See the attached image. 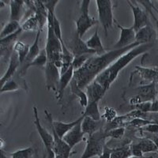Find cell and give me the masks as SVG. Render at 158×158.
Returning <instances> with one entry per match:
<instances>
[{"instance_id":"1","label":"cell","mask_w":158,"mask_h":158,"mask_svg":"<svg viewBox=\"0 0 158 158\" xmlns=\"http://www.w3.org/2000/svg\"><path fill=\"white\" fill-rule=\"evenodd\" d=\"M142 44L135 42L128 47L120 49H111L101 56H92L81 68L74 70V78L81 89H85L88 85L95 80L96 77L106 70L118 58Z\"/></svg>"},{"instance_id":"2","label":"cell","mask_w":158,"mask_h":158,"mask_svg":"<svg viewBox=\"0 0 158 158\" xmlns=\"http://www.w3.org/2000/svg\"><path fill=\"white\" fill-rule=\"evenodd\" d=\"M153 46V42L149 44H142L137 46L135 48L131 49L129 52L120 56L118 59H116L106 70L103 71L101 74H99L96 77L95 80L97 82L100 83L103 88L107 91L111 86V85L115 81V79L117 78L121 70H123L135 58L150 50Z\"/></svg>"},{"instance_id":"3","label":"cell","mask_w":158,"mask_h":158,"mask_svg":"<svg viewBox=\"0 0 158 158\" xmlns=\"http://www.w3.org/2000/svg\"><path fill=\"white\" fill-rule=\"evenodd\" d=\"M108 138L106 131L104 129L97 131L94 135L88 136L86 140V146L81 155V158H92L94 156H100L106 145V139Z\"/></svg>"},{"instance_id":"4","label":"cell","mask_w":158,"mask_h":158,"mask_svg":"<svg viewBox=\"0 0 158 158\" xmlns=\"http://www.w3.org/2000/svg\"><path fill=\"white\" fill-rule=\"evenodd\" d=\"M91 1L89 0H83L81 2L80 5V15L78 18L75 22L76 24V33L79 36V37L82 39L83 36L85 34V32L98 24V21L94 18L89 16V5Z\"/></svg>"},{"instance_id":"5","label":"cell","mask_w":158,"mask_h":158,"mask_svg":"<svg viewBox=\"0 0 158 158\" xmlns=\"http://www.w3.org/2000/svg\"><path fill=\"white\" fill-rule=\"evenodd\" d=\"M99 22L102 25L104 33L108 36V30L113 27V5L110 0H96Z\"/></svg>"},{"instance_id":"6","label":"cell","mask_w":158,"mask_h":158,"mask_svg":"<svg viewBox=\"0 0 158 158\" xmlns=\"http://www.w3.org/2000/svg\"><path fill=\"white\" fill-rule=\"evenodd\" d=\"M32 111H33V117H34V125L44 145L45 149L47 150L48 158H55V153L53 152V146H54L53 135H51L40 123L37 108L34 106L32 108Z\"/></svg>"},{"instance_id":"7","label":"cell","mask_w":158,"mask_h":158,"mask_svg":"<svg viewBox=\"0 0 158 158\" xmlns=\"http://www.w3.org/2000/svg\"><path fill=\"white\" fill-rule=\"evenodd\" d=\"M138 94L130 100L131 105H137L138 104L147 101H154L158 97V90L156 83H149L148 85H140L136 89Z\"/></svg>"},{"instance_id":"8","label":"cell","mask_w":158,"mask_h":158,"mask_svg":"<svg viewBox=\"0 0 158 158\" xmlns=\"http://www.w3.org/2000/svg\"><path fill=\"white\" fill-rule=\"evenodd\" d=\"M45 116H46V119L50 123L51 127H52L55 130L56 133L59 135L61 138H63L65 136V135L68 133L69 131L72 129V128L75 127L78 123L83 120V118L85 117V115H82L81 116L79 117L77 119L73 121L70 123H63V122H59V121H54L53 118H52V114L48 111L47 109L44 110Z\"/></svg>"},{"instance_id":"9","label":"cell","mask_w":158,"mask_h":158,"mask_svg":"<svg viewBox=\"0 0 158 158\" xmlns=\"http://www.w3.org/2000/svg\"><path fill=\"white\" fill-rule=\"evenodd\" d=\"M114 22H115L117 27L120 29V35H119V39L112 47V49L123 48L128 47V46L133 44L134 43L136 42V40H135L136 32L132 26L131 28H125L118 23L116 20H115Z\"/></svg>"},{"instance_id":"10","label":"cell","mask_w":158,"mask_h":158,"mask_svg":"<svg viewBox=\"0 0 158 158\" xmlns=\"http://www.w3.org/2000/svg\"><path fill=\"white\" fill-rule=\"evenodd\" d=\"M60 76L61 73L59 71V69L53 63L48 61L45 67L46 88L48 90H52L57 93Z\"/></svg>"},{"instance_id":"11","label":"cell","mask_w":158,"mask_h":158,"mask_svg":"<svg viewBox=\"0 0 158 158\" xmlns=\"http://www.w3.org/2000/svg\"><path fill=\"white\" fill-rule=\"evenodd\" d=\"M133 3L132 1H127L128 5L130 6V7L131 8V10L133 13L134 17V24L132 25L133 29H135V32L140 30L143 27L149 25V19H148L147 12L144 10L143 9L139 6L137 4V2H134Z\"/></svg>"},{"instance_id":"12","label":"cell","mask_w":158,"mask_h":158,"mask_svg":"<svg viewBox=\"0 0 158 158\" xmlns=\"http://www.w3.org/2000/svg\"><path fill=\"white\" fill-rule=\"evenodd\" d=\"M52 135L54 138V146H53V152L55 153V157L56 158H70L72 154V148L69 146L67 142H65L63 138H61L53 128Z\"/></svg>"},{"instance_id":"13","label":"cell","mask_w":158,"mask_h":158,"mask_svg":"<svg viewBox=\"0 0 158 158\" xmlns=\"http://www.w3.org/2000/svg\"><path fill=\"white\" fill-rule=\"evenodd\" d=\"M81 122L76 125L75 127L72 128L68 133H67L65 135V136L63 137V139L64 140L65 142H67L69 145L70 148H73L77 145L78 143L81 142L82 140H84V132L82 131L81 129Z\"/></svg>"},{"instance_id":"14","label":"cell","mask_w":158,"mask_h":158,"mask_svg":"<svg viewBox=\"0 0 158 158\" xmlns=\"http://www.w3.org/2000/svg\"><path fill=\"white\" fill-rule=\"evenodd\" d=\"M86 94L88 96L89 103V102H97L101 101L104 97V94L106 93V90L103 88L100 83L97 82L96 80L92 81L88 86L85 88Z\"/></svg>"},{"instance_id":"15","label":"cell","mask_w":158,"mask_h":158,"mask_svg":"<svg viewBox=\"0 0 158 158\" xmlns=\"http://www.w3.org/2000/svg\"><path fill=\"white\" fill-rule=\"evenodd\" d=\"M71 52L74 57L80 56H84V55H91V56H95L96 52L93 50L87 47L86 43L83 41L81 38L79 37L78 35L75 32L73 41H72Z\"/></svg>"},{"instance_id":"16","label":"cell","mask_w":158,"mask_h":158,"mask_svg":"<svg viewBox=\"0 0 158 158\" xmlns=\"http://www.w3.org/2000/svg\"><path fill=\"white\" fill-rule=\"evenodd\" d=\"M20 64H21V63H20L18 53L13 50L12 53H11L10 58V63L7 70L6 71L5 74H4V75L1 77V79H0V85H1V87L3 86V85L5 84L6 81H9V80H10V79L12 78L13 76L15 75V74L16 73L17 69L19 67Z\"/></svg>"},{"instance_id":"17","label":"cell","mask_w":158,"mask_h":158,"mask_svg":"<svg viewBox=\"0 0 158 158\" xmlns=\"http://www.w3.org/2000/svg\"><path fill=\"white\" fill-rule=\"evenodd\" d=\"M104 120L101 119L99 121H96L89 116H85L83 118L81 122V129L84 134H87L89 136L94 135L97 131L104 129Z\"/></svg>"},{"instance_id":"18","label":"cell","mask_w":158,"mask_h":158,"mask_svg":"<svg viewBox=\"0 0 158 158\" xmlns=\"http://www.w3.org/2000/svg\"><path fill=\"white\" fill-rule=\"evenodd\" d=\"M156 37V32L149 24L136 32L135 40L140 44H149L153 43Z\"/></svg>"},{"instance_id":"19","label":"cell","mask_w":158,"mask_h":158,"mask_svg":"<svg viewBox=\"0 0 158 158\" xmlns=\"http://www.w3.org/2000/svg\"><path fill=\"white\" fill-rule=\"evenodd\" d=\"M74 69L73 66H70V68L64 72L63 74H61L60 76V79H59V87H58L57 90V98L61 101L63 98V93H64L65 89L67 88L68 85L70 84L72 79L74 78Z\"/></svg>"},{"instance_id":"20","label":"cell","mask_w":158,"mask_h":158,"mask_svg":"<svg viewBox=\"0 0 158 158\" xmlns=\"http://www.w3.org/2000/svg\"><path fill=\"white\" fill-rule=\"evenodd\" d=\"M85 43H86L87 47L94 51V52H95L97 56L104 55L108 52V50L106 48H104V46H103L101 37L99 36L98 29H96L94 35L87 41H85Z\"/></svg>"},{"instance_id":"21","label":"cell","mask_w":158,"mask_h":158,"mask_svg":"<svg viewBox=\"0 0 158 158\" xmlns=\"http://www.w3.org/2000/svg\"><path fill=\"white\" fill-rule=\"evenodd\" d=\"M35 4V16L37 18L40 25V30L43 31V28L46 23H48V10L45 7L43 1L36 0L34 1Z\"/></svg>"},{"instance_id":"22","label":"cell","mask_w":158,"mask_h":158,"mask_svg":"<svg viewBox=\"0 0 158 158\" xmlns=\"http://www.w3.org/2000/svg\"><path fill=\"white\" fill-rule=\"evenodd\" d=\"M10 21H15V22H20L23 16L24 12V5L25 1L22 0H11L10 2Z\"/></svg>"},{"instance_id":"23","label":"cell","mask_w":158,"mask_h":158,"mask_svg":"<svg viewBox=\"0 0 158 158\" xmlns=\"http://www.w3.org/2000/svg\"><path fill=\"white\" fill-rule=\"evenodd\" d=\"M135 70L144 80L149 81L150 83L158 82V68H146L136 66Z\"/></svg>"},{"instance_id":"24","label":"cell","mask_w":158,"mask_h":158,"mask_svg":"<svg viewBox=\"0 0 158 158\" xmlns=\"http://www.w3.org/2000/svg\"><path fill=\"white\" fill-rule=\"evenodd\" d=\"M135 146L140 149L143 153H157L158 149L154 142L149 138H142L138 139V142L132 143Z\"/></svg>"},{"instance_id":"25","label":"cell","mask_w":158,"mask_h":158,"mask_svg":"<svg viewBox=\"0 0 158 158\" xmlns=\"http://www.w3.org/2000/svg\"><path fill=\"white\" fill-rule=\"evenodd\" d=\"M40 33H41V31H38L36 35V37H35L34 42L32 43V44L30 46V48H29V52L28 53V56L25 59V66H24L23 68L26 67L31 62H32L39 56V54L40 53L41 50L40 49L39 47V40H40Z\"/></svg>"},{"instance_id":"26","label":"cell","mask_w":158,"mask_h":158,"mask_svg":"<svg viewBox=\"0 0 158 158\" xmlns=\"http://www.w3.org/2000/svg\"><path fill=\"white\" fill-rule=\"evenodd\" d=\"M70 89H71V93L76 96L78 98V101L81 106L82 108H85L89 104V99L88 96H87L86 93H85L82 89L79 88L77 85V83L74 78L72 79L71 82L70 84Z\"/></svg>"},{"instance_id":"27","label":"cell","mask_w":158,"mask_h":158,"mask_svg":"<svg viewBox=\"0 0 158 158\" xmlns=\"http://www.w3.org/2000/svg\"><path fill=\"white\" fill-rule=\"evenodd\" d=\"M131 144H125L123 146L112 148L111 158H130L131 156Z\"/></svg>"},{"instance_id":"28","label":"cell","mask_w":158,"mask_h":158,"mask_svg":"<svg viewBox=\"0 0 158 158\" xmlns=\"http://www.w3.org/2000/svg\"><path fill=\"white\" fill-rule=\"evenodd\" d=\"M30 46L22 41H17L13 46V50L17 52L19 58L20 63H24L29 52Z\"/></svg>"},{"instance_id":"29","label":"cell","mask_w":158,"mask_h":158,"mask_svg":"<svg viewBox=\"0 0 158 158\" xmlns=\"http://www.w3.org/2000/svg\"><path fill=\"white\" fill-rule=\"evenodd\" d=\"M48 63V56L47 52L45 51V48L41 50L40 53L39 54V56L36 58V59L33 60L32 62H31L27 67H25V68H22V71L24 73L26 72V70L31 67H46V65Z\"/></svg>"},{"instance_id":"30","label":"cell","mask_w":158,"mask_h":158,"mask_svg":"<svg viewBox=\"0 0 158 158\" xmlns=\"http://www.w3.org/2000/svg\"><path fill=\"white\" fill-rule=\"evenodd\" d=\"M83 115L85 116H89L96 121H99L101 119V115L99 111L98 103L97 102H89L88 106L85 108V111Z\"/></svg>"},{"instance_id":"31","label":"cell","mask_w":158,"mask_h":158,"mask_svg":"<svg viewBox=\"0 0 158 158\" xmlns=\"http://www.w3.org/2000/svg\"><path fill=\"white\" fill-rule=\"evenodd\" d=\"M22 28V25H20L18 22H15V21H10L6 25L3 27V29L1 30V33H0V37L1 39L5 38L8 36L14 34L17 31L19 30Z\"/></svg>"},{"instance_id":"32","label":"cell","mask_w":158,"mask_h":158,"mask_svg":"<svg viewBox=\"0 0 158 158\" xmlns=\"http://www.w3.org/2000/svg\"><path fill=\"white\" fill-rule=\"evenodd\" d=\"M22 29L23 31H40V25L37 18L35 15H31L25 22L22 25ZM42 32V31H41Z\"/></svg>"},{"instance_id":"33","label":"cell","mask_w":158,"mask_h":158,"mask_svg":"<svg viewBox=\"0 0 158 158\" xmlns=\"http://www.w3.org/2000/svg\"><path fill=\"white\" fill-rule=\"evenodd\" d=\"M33 153L34 149L30 147L15 151L10 154L9 157H6L5 155H2V158H32Z\"/></svg>"},{"instance_id":"34","label":"cell","mask_w":158,"mask_h":158,"mask_svg":"<svg viewBox=\"0 0 158 158\" xmlns=\"http://www.w3.org/2000/svg\"><path fill=\"white\" fill-rule=\"evenodd\" d=\"M91 55H84V56H76L74 57V60L72 63V66L74 67V70H77L78 69L81 68L85 65V63H86L87 60L91 57Z\"/></svg>"},{"instance_id":"35","label":"cell","mask_w":158,"mask_h":158,"mask_svg":"<svg viewBox=\"0 0 158 158\" xmlns=\"http://www.w3.org/2000/svg\"><path fill=\"white\" fill-rule=\"evenodd\" d=\"M153 123V121L148 120V119H146V118H134L133 120H131V122H129L127 123V127H134V128H140L143 127L144 126L146 125H148L149 123Z\"/></svg>"},{"instance_id":"36","label":"cell","mask_w":158,"mask_h":158,"mask_svg":"<svg viewBox=\"0 0 158 158\" xmlns=\"http://www.w3.org/2000/svg\"><path fill=\"white\" fill-rule=\"evenodd\" d=\"M20 89L19 85L16 82L13 78L10 80L7 81L5 84L3 85V86L1 87V94L2 93H6V92H13V91H17Z\"/></svg>"},{"instance_id":"37","label":"cell","mask_w":158,"mask_h":158,"mask_svg":"<svg viewBox=\"0 0 158 158\" xmlns=\"http://www.w3.org/2000/svg\"><path fill=\"white\" fill-rule=\"evenodd\" d=\"M137 2H139V3L142 4V5L144 7H145V9L146 10V12H147V14L149 13V15L153 17V19L155 20V22H156V26H158V21H157V19H156V17H155L154 14H153V9L156 10V7H155L154 6H153V4L152 3V2H151V1H149V0H138V1H137Z\"/></svg>"},{"instance_id":"38","label":"cell","mask_w":158,"mask_h":158,"mask_svg":"<svg viewBox=\"0 0 158 158\" xmlns=\"http://www.w3.org/2000/svg\"><path fill=\"white\" fill-rule=\"evenodd\" d=\"M124 134H125V127L115 128L109 131H106L107 137L111 138V139H120L123 137Z\"/></svg>"},{"instance_id":"39","label":"cell","mask_w":158,"mask_h":158,"mask_svg":"<svg viewBox=\"0 0 158 158\" xmlns=\"http://www.w3.org/2000/svg\"><path fill=\"white\" fill-rule=\"evenodd\" d=\"M151 107H152V101H147V102H143L135 105V110L140 111L143 113H148V112H150Z\"/></svg>"},{"instance_id":"40","label":"cell","mask_w":158,"mask_h":158,"mask_svg":"<svg viewBox=\"0 0 158 158\" xmlns=\"http://www.w3.org/2000/svg\"><path fill=\"white\" fill-rule=\"evenodd\" d=\"M142 132H146L149 134H158V124L155 123H152L148 125L144 126L143 127L138 129Z\"/></svg>"},{"instance_id":"41","label":"cell","mask_w":158,"mask_h":158,"mask_svg":"<svg viewBox=\"0 0 158 158\" xmlns=\"http://www.w3.org/2000/svg\"><path fill=\"white\" fill-rule=\"evenodd\" d=\"M115 111L112 108H105V111H104V118L106 119V121L108 123H110L111 121H112L114 118H115Z\"/></svg>"},{"instance_id":"42","label":"cell","mask_w":158,"mask_h":158,"mask_svg":"<svg viewBox=\"0 0 158 158\" xmlns=\"http://www.w3.org/2000/svg\"><path fill=\"white\" fill-rule=\"evenodd\" d=\"M112 152V148L109 147L108 144H106L104 147V150H103L102 153L99 158H111V154Z\"/></svg>"},{"instance_id":"43","label":"cell","mask_w":158,"mask_h":158,"mask_svg":"<svg viewBox=\"0 0 158 158\" xmlns=\"http://www.w3.org/2000/svg\"><path fill=\"white\" fill-rule=\"evenodd\" d=\"M150 112L158 113V98L156 99L154 101L152 102V107H151Z\"/></svg>"},{"instance_id":"44","label":"cell","mask_w":158,"mask_h":158,"mask_svg":"<svg viewBox=\"0 0 158 158\" xmlns=\"http://www.w3.org/2000/svg\"><path fill=\"white\" fill-rule=\"evenodd\" d=\"M130 158H153L152 156H131Z\"/></svg>"},{"instance_id":"45","label":"cell","mask_w":158,"mask_h":158,"mask_svg":"<svg viewBox=\"0 0 158 158\" xmlns=\"http://www.w3.org/2000/svg\"><path fill=\"white\" fill-rule=\"evenodd\" d=\"M156 38H157V40H158V26H157V31H156Z\"/></svg>"},{"instance_id":"46","label":"cell","mask_w":158,"mask_h":158,"mask_svg":"<svg viewBox=\"0 0 158 158\" xmlns=\"http://www.w3.org/2000/svg\"><path fill=\"white\" fill-rule=\"evenodd\" d=\"M157 98H158V97H157Z\"/></svg>"},{"instance_id":"47","label":"cell","mask_w":158,"mask_h":158,"mask_svg":"<svg viewBox=\"0 0 158 158\" xmlns=\"http://www.w3.org/2000/svg\"><path fill=\"white\" fill-rule=\"evenodd\" d=\"M55 158H56V157H55Z\"/></svg>"}]
</instances>
